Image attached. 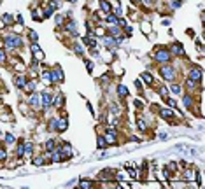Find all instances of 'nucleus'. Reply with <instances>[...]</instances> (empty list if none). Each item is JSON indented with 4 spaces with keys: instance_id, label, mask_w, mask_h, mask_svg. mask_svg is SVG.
<instances>
[{
    "instance_id": "f257e3e1",
    "label": "nucleus",
    "mask_w": 205,
    "mask_h": 189,
    "mask_svg": "<svg viewBox=\"0 0 205 189\" xmlns=\"http://www.w3.org/2000/svg\"><path fill=\"white\" fill-rule=\"evenodd\" d=\"M67 126H68V123H67V117L54 119V121L51 123V128H53V130H56V131H65V130H67Z\"/></svg>"
},
{
    "instance_id": "f03ea898",
    "label": "nucleus",
    "mask_w": 205,
    "mask_h": 189,
    "mask_svg": "<svg viewBox=\"0 0 205 189\" xmlns=\"http://www.w3.org/2000/svg\"><path fill=\"white\" fill-rule=\"evenodd\" d=\"M5 46L7 47H19L21 46V37L19 35H9L5 39Z\"/></svg>"
},
{
    "instance_id": "7ed1b4c3",
    "label": "nucleus",
    "mask_w": 205,
    "mask_h": 189,
    "mask_svg": "<svg viewBox=\"0 0 205 189\" xmlns=\"http://www.w3.org/2000/svg\"><path fill=\"white\" fill-rule=\"evenodd\" d=\"M156 60H158L159 63H168V61H170V54H168L165 49H161V51L156 53Z\"/></svg>"
},
{
    "instance_id": "20e7f679",
    "label": "nucleus",
    "mask_w": 205,
    "mask_h": 189,
    "mask_svg": "<svg viewBox=\"0 0 205 189\" xmlns=\"http://www.w3.org/2000/svg\"><path fill=\"white\" fill-rule=\"evenodd\" d=\"M161 75H163V79H167V81H174V77H175V70H174L172 67H165V68L161 70Z\"/></svg>"
},
{
    "instance_id": "39448f33",
    "label": "nucleus",
    "mask_w": 205,
    "mask_h": 189,
    "mask_svg": "<svg viewBox=\"0 0 205 189\" xmlns=\"http://www.w3.org/2000/svg\"><path fill=\"white\" fill-rule=\"evenodd\" d=\"M189 79H193V81H200V79H202V72H200L198 68H193V70L189 72Z\"/></svg>"
},
{
    "instance_id": "423d86ee",
    "label": "nucleus",
    "mask_w": 205,
    "mask_h": 189,
    "mask_svg": "<svg viewBox=\"0 0 205 189\" xmlns=\"http://www.w3.org/2000/svg\"><path fill=\"white\" fill-rule=\"evenodd\" d=\"M25 84H27L25 75H18V77H16V86H18V88H25Z\"/></svg>"
},
{
    "instance_id": "0eeeda50",
    "label": "nucleus",
    "mask_w": 205,
    "mask_h": 189,
    "mask_svg": "<svg viewBox=\"0 0 205 189\" xmlns=\"http://www.w3.org/2000/svg\"><path fill=\"white\" fill-rule=\"evenodd\" d=\"M40 100H42V102H44V105H46V107H49V105H51V103H53V102H51V95H49V93H44V95H42V98H40Z\"/></svg>"
},
{
    "instance_id": "6e6552de",
    "label": "nucleus",
    "mask_w": 205,
    "mask_h": 189,
    "mask_svg": "<svg viewBox=\"0 0 205 189\" xmlns=\"http://www.w3.org/2000/svg\"><path fill=\"white\" fill-rule=\"evenodd\" d=\"M30 103L33 105V107H40V105H42V103H40V96H39V95H33V96L30 98Z\"/></svg>"
},
{
    "instance_id": "1a4fd4ad",
    "label": "nucleus",
    "mask_w": 205,
    "mask_h": 189,
    "mask_svg": "<svg viewBox=\"0 0 205 189\" xmlns=\"http://www.w3.org/2000/svg\"><path fill=\"white\" fill-rule=\"evenodd\" d=\"M172 51H174L175 54H184V49H182L180 44H174V46H172Z\"/></svg>"
},
{
    "instance_id": "9d476101",
    "label": "nucleus",
    "mask_w": 205,
    "mask_h": 189,
    "mask_svg": "<svg viewBox=\"0 0 205 189\" xmlns=\"http://www.w3.org/2000/svg\"><path fill=\"white\" fill-rule=\"evenodd\" d=\"M161 116H163L165 119H172V117H174V112H172L170 109H167V110L163 109V110H161Z\"/></svg>"
},
{
    "instance_id": "9b49d317",
    "label": "nucleus",
    "mask_w": 205,
    "mask_h": 189,
    "mask_svg": "<svg viewBox=\"0 0 205 189\" xmlns=\"http://www.w3.org/2000/svg\"><path fill=\"white\" fill-rule=\"evenodd\" d=\"M79 187H82V189H89V187H93V184H91L89 180H81V182H79Z\"/></svg>"
},
{
    "instance_id": "f8f14e48",
    "label": "nucleus",
    "mask_w": 205,
    "mask_h": 189,
    "mask_svg": "<svg viewBox=\"0 0 205 189\" xmlns=\"http://www.w3.org/2000/svg\"><path fill=\"white\" fill-rule=\"evenodd\" d=\"M100 4H102V9H104V11H105V12L109 14V12H110V4L107 2V0H102Z\"/></svg>"
},
{
    "instance_id": "ddd939ff",
    "label": "nucleus",
    "mask_w": 205,
    "mask_h": 189,
    "mask_svg": "<svg viewBox=\"0 0 205 189\" xmlns=\"http://www.w3.org/2000/svg\"><path fill=\"white\" fill-rule=\"evenodd\" d=\"M118 93H119V96H126V95H128V89H126L125 86H119V88H118Z\"/></svg>"
},
{
    "instance_id": "4468645a",
    "label": "nucleus",
    "mask_w": 205,
    "mask_h": 189,
    "mask_svg": "<svg viewBox=\"0 0 205 189\" xmlns=\"http://www.w3.org/2000/svg\"><path fill=\"white\" fill-rule=\"evenodd\" d=\"M184 105L188 109H191V105H193V100H191V96H184Z\"/></svg>"
},
{
    "instance_id": "2eb2a0df",
    "label": "nucleus",
    "mask_w": 205,
    "mask_h": 189,
    "mask_svg": "<svg viewBox=\"0 0 205 189\" xmlns=\"http://www.w3.org/2000/svg\"><path fill=\"white\" fill-rule=\"evenodd\" d=\"M105 142H107V140H105V138H104V137H98V149H104V147H105V145H107V144H105Z\"/></svg>"
},
{
    "instance_id": "dca6fc26",
    "label": "nucleus",
    "mask_w": 205,
    "mask_h": 189,
    "mask_svg": "<svg viewBox=\"0 0 205 189\" xmlns=\"http://www.w3.org/2000/svg\"><path fill=\"white\" fill-rule=\"evenodd\" d=\"M107 21H109V23H118V18L114 16V14H110V12H109V16H107Z\"/></svg>"
},
{
    "instance_id": "f3484780",
    "label": "nucleus",
    "mask_w": 205,
    "mask_h": 189,
    "mask_svg": "<svg viewBox=\"0 0 205 189\" xmlns=\"http://www.w3.org/2000/svg\"><path fill=\"white\" fill-rule=\"evenodd\" d=\"M25 89H27V91H33V89H35V84H33V82L25 84Z\"/></svg>"
},
{
    "instance_id": "a211bd4d",
    "label": "nucleus",
    "mask_w": 205,
    "mask_h": 189,
    "mask_svg": "<svg viewBox=\"0 0 205 189\" xmlns=\"http://www.w3.org/2000/svg\"><path fill=\"white\" fill-rule=\"evenodd\" d=\"M105 46H107V47H112V46H114V39L105 37Z\"/></svg>"
},
{
    "instance_id": "6ab92c4d",
    "label": "nucleus",
    "mask_w": 205,
    "mask_h": 189,
    "mask_svg": "<svg viewBox=\"0 0 205 189\" xmlns=\"http://www.w3.org/2000/svg\"><path fill=\"white\" fill-rule=\"evenodd\" d=\"M63 154H65V156H70V154H72V149H70L68 145H65V147H63Z\"/></svg>"
},
{
    "instance_id": "aec40b11",
    "label": "nucleus",
    "mask_w": 205,
    "mask_h": 189,
    "mask_svg": "<svg viewBox=\"0 0 205 189\" xmlns=\"http://www.w3.org/2000/svg\"><path fill=\"white\" fill-rule=\"evenodd\" d=\"M142 77H144V81H146V82H147V84H153V77H151V75H149V74H144V75H142Z\"/></svg>"
},
{
    "instance_id": "412c9836",
    "label": "nucleus",
    "mask_w": 205,
    "mask_h": 189,
    "mask_svg": "<svg viewBox=\"0 0 205 189\" xmlns=\"http://www.w3.org/2000/svg\"><path fill=\"white\" fill-rule=\"evenodd\" d=\"M5 142H7V144H14V137H12L11 133H7V135H5Z\"/></svg>"
},
{
    "instance_id": "4be33fe9",
    "label": "nucleus",
    "mask_w": 205,
    "mask_h": 189,
    "mask_svg": "<svg viewBox=\"0 0 205 189\" xmlns=\"http://www.w3.org/2000/svg\"><path fill=\"white\" fill-rule=\"evenodd\" d=\"M46 149H48V151H54V142H48V144H46Z\"/></svg>"
},
{
    "instance_id": "5701e85b",
    "label": "nucleus",
    "mask_w": 205,
    "mask_h": 189,
    "mask_svg": "<svg viewBox=\"0 0 205 189\" xmlns=\"http://www.w3.org/2000/svg\"><path fill=\"white\" fill-rule=\"evenodd\" d=\"M137 124H139V128H140L142 131H146V130H147V126H146V123H144V121H139Z\"/></svg>"
},
{
    "instance_id": "b1692460",
    "label": "nucleus",
    "mask_w": 205,
    "mask_h": 189,
    "mask_svg": "<svg viewBox=\"0 0 205 189\" xmlns=\"http://www.w3.org/2000/svg\"><path fill=\"white\" fill-rule=\"evenodd\" d=\"M172 93L174 95H180V86H172Z\"/></svg>"
},
{
    "instance_id": "393cba45",
    "label": "nucleus",
    "mask_w": 205,
    "mask_h": 189,
    "mask_svg": "<svg viewBox=\"0 0 205 189\" xmlns=\"http://www.w3.org/2000/svg\"><path fill=\"white\" fill-rule=\"evenodd\" d=\"M67 28H68V32H70V33H76V25H74V23H68Z\"/></svg>"
},
{
    "instance_id": "a878e982",
    "label": "nucleus",
    "mask_w": 205,
    "mask_h": 189,
    "mask_svg": "<svg viewBox=\"0 0 205 189\" xmlns=\"http://www.w3.org/2000/svg\"><path fill=\"white\" fill-rule=\"evenodd\" d=\"M53 159H54V161H61V154H60V152H54V154H53Z\"/></svg>"
},
{
    "instance_id": "bb28decb",
    "label": "nucleus",
    "mask_w": 205,
    "mask_h": 189,
    "mask_svg": "<svg viewBox=\"0 0 205 189\" xmlns=\"http://www.w3.org/2000/svg\"><path fill=\"white\" fill-rule=\"evenodd\" d=\"M186 179H188V180H191V179H195V172L191 173V172L188 170V172H186Z\"/></svg>"
},
{
    "instance_id": "cd10ccee",
    "label": "nucleus",
    "mask_w": 205,
    "mask_h": 189,
    "mask_svg": "<svg viewBox=\"0 0 205 189\" xmlns=\"http://www.w3.org/2000/svg\"><path fill=\"white\" fill-rule=\"evenodd\" d=\"M5 158H7V152L4 149H0V159H5Z\"/></svg>"
},
{
    "instance_id": "c85d7f7f",
    "label": "nucleus",
    "mask_w": 205,
    "mask_h": 189,
    "mask_svg": "<svg viewBox=\"0 0 205 189\" xmlns=\"http://www.w3.org/2000/svg\"><path fill=\"white\" fill-rule=\"evenodd\" d=\"M76 53H77V54H82V47H81L79 44H76Z\"/></svg>"
},
{
    "instance_id": "c756f323",
    "label": "nucleus",
    "mask_w": 205,
    "mask_h": 189,
    "mask_svg": "<svg viewBox=\"0 0 205 189\" xmlns=\"http://www.w3.org/2000/svg\"><path fill=\"white\" fill-rule=\"evenodd\" d=\"M61 103H63V96H58V98H56V105H58V107H60Z\"/></svg>"
},
{
    "instance_id": "7c9ffc66",
    "label": "nucleus",
    "mask_w": 205,
    "mask_h": 189,
    "mask_svg": "<svg viewBox=\"0 0 205 189\" xmlns=\"http://www.w3.org/2000/svg\"><path fill=\"white\" fill-rule=\"evenodd\" d=\"M0 61H5V53L0 49Z\"/></svg>"
},
{
    "instance_id": "2f4dec72",
    "label": "nucleus",
    "mask_w": 205,
    "mask_h": 189,
    "mask_svg": "<svg viewBox=\"0 0 205 189\" xmlns=\"http://www.w3.org/2000/svg\"><path fill=\"white\" fill-rule=\"evenodd\" d=\"M30 37H32V40H37V33L33 30H30Z\"/></svg>"
},
{
    "instance_id": "473e14b6",
    "label": "nucleus",
    "mask_w": 205,
    "mask_h": 189,
    "mask_svg": "<svg viewBox=\"0 0 205 189\" xmlns=\"http://www.w3.org/2000/svg\"><path fill=\"white\" fill-rule=\"evenodd\" d=\"M110 33H112V35H119V28H112Z\"/></svg>"
},
{
    "instance_id": "72a5a7b5",
    "label": "nucleus",
    "mask_w": 205,
    "mask_h": 189,
    "mask_svg": "<svg viewBox=\"0 0 205 189\" xmlns=\"http://www.w3.org/2000/svg\"><path fill=\"white\" fill-rule=\"evenodd\" d=\"M61 21H63V16H56V23H58V25L61 23Z\"/></svg>"
},
{
    "instance_id": "f704fd0d",
    "label": "nucleus",
    "mask_w": 205,
    "mask_h": 189,
    "mask_svg": "<svg viewBox=\"0 0 205 189\" xmlns=\"http://www.w3.org/2000/svg\"><path fill=\"white\" fill-rule=\"evenodd\" d=\"M33 163H35V165H42V163H44V161H42V159H40V158H37V159H35V161H33Z\"/></svg>"
},
{
    "instance_id": "c9c22d12",
    "label": "nucleus",
    "mask_w": 205,
    "mask_h": 189,
    "mask_svg": "<svg viewBox=\"0 0 205 189\" xmlns=\"http://www.w3.org/2000/svg\"><path fill=\"white\" fill-rule=\"evenodd\" d=\"M167 102H168V105H170V107H175V102H174V100H167Z\"/></svg>"
},
{
    "instance_id": "e433bc0d",
    "label": "nucleus",
    "mask_w": 205,
    "mask_h": 189,
    "mask_svg": "<svg viewBox=\"0 0 205 189\" xmlns=\"http://www.w3.org/2000/svg\"><path fill=\"white\" fill-rule=\"evenodd\" d=\"M70 2H76V0H70Z\"/></svg>"
}]
</instances>
